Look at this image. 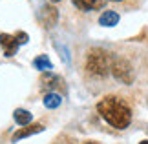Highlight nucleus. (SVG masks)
<instances>
[{
    "instance_id": "f03ea898",
    "label": "nucleus",
    "mask_w": 148,
    "mask_h": 144,
    "mask_svg": "<svg viewBox=\"0 0 148 144\" xmlns=\"http://www.w3.org/2000/svg\"><path fill=\"white\" fill-rule=\"evenodd\" d=\"M112 68V60L104 49H92L86 59V70L95 77H106Z\"/></svg>"
},
{
    "instance_id": "4468645a",
    "label": "nucleus",
    "mask_w": 148,
    "mask_h": 144,
    "mask_svg": "<svg viewBox=\"0 0 148 144\" xmlns=\"http://www.w3.org/2000/svg\"><path fill=\"white\" fill-rule=\"evenodd\" d=\"M139 144H148V141H141V142H139Z\"/></svg>"
},
{
    "instance_id": "2eb2a0df",
    "label": "nucleus",
    "mask_w": 148,
    "mask_h": 144,
    "mask_svg": "<svg viewBox=\"0 0 148 144\" xmlns=\"http://www.w3.org/2000/svg\"><path fill=\"white\" fill-rule=\"evenodd\" d=\"M86 144H95V142H86Z\"/></svg>"
},
{
    "instance_id": "39448f33",
    "label": "nucleus",
    "mask_w": 148,
    "mask_h": 144,
    "mask_svg": "<svg viewBox=\"0 0 148 144\" xmlns=\"http://www.w3.org/2000/svg\"><path fill=\"white\" fill-rule=\"evenodd\" d=\"M0 46H2L5 57H13L16 53V49H18V42L15 40L13 35H8V33H2V35H0Z\"/></svg>"
},
{
    "instance_id": "9b49d317",
    "label": "nucleus",
    "mask_w": 148,
    "mask_h": 144,
    "mask_svg": "<svg viewBox=\"0 0 148 144\" xmlns=\"http://www.w3.org/2000/svg\"><path fill=\"white\" fill-rule=\"evenodd\" d=\"M60 102H62V99H60V95L59 93H49L44 97V106L46 108H49V109H55V108H59L60 106Z\"/></svg>"
},
{
    "instance_id": "9d476101",
    "label": "nucleus",
    "mask_w": 148,
    "mask_h": 144,
    "mask_svg": "<svg viewBox=\"0 0 148 144\" xmlns=\"http://www.w3.org/2000/svg\"><path fill=\"white\" fill-rule=\"evenodd\" d=\"M33 66H35L37 70H40V71H49V70H53V64H51V60L48 59L46 55L37 57V59L33 60Z\"/></svg>"
},
{
    "instance_id": "423d86ee",
    "label": "nucleus",
    "mask_w": 148,
    "mask_h": 144,
    "mask_svg": "<svg viewBox=\"0 0 148 144\" xmlns=\"http://www.w3.org/2000/svg\"><path fill=\"white\" fill-rule=\"evenodd\" d=\"M44 130L42 124H27L26 128H20L18 131H15L13 133V141H20L24 139V137H29V135H35V133H40V131Z\"/></svg>"
},
{
    "instance_id": "1a4fd4ad",
    "label": "nucleus",
    "mask_w": 148,
    "mask_h": 144,
    "mask_svg": "<svg viewBox=\"0 0 148 144\" xmlns=\"http://www.w3.org/2000/svg\"><path fill=\"white\" fill-rule=\"evenodd\" d=\"M13 119H15V122H16V124H20V126H27V124L31 122L33 115L27 111V109H15Z\"/></svg>"
},
{
    "instance_id": "7ed1b4c3",
    "label": "nucleus",
    "mask_w": 148,
    "mask_h": 144,
    "mask_svg": "<svg viewBox=\"0 0 148 144\" xmlns=\"http://www.w3.org/2000/svg\"><path fill=\"white\" fill-rule=\"evenodd\" d=\"M110 71L119 82H123V84L134 82V70H132V66H130V62L126 59H115L112 62Z\"/></svg>"
},
{
    "instance_id": "20e7f679",
    "label": "nucleus",
    "mask_w": 148,
    "mask_h": 144,
    "mask_svg": "<svg viewBox=\"0 0 148 144\" xmlns=\"http://www.w3.org/2000/svg\"><path fill=\"white\" fill-rule=\"evenodd\" d=\"M38 18H40V24L44 27H53L57 24V18H59V13H57V9L53 5H44L40 9V15H38Z\"/></svg>"
},
{
    "instance_id": "6e6552de",
    "label": "nucleus",
    "mask_w": 148,
    "mask_h": 144,
    "mask_svg": "<svg viewBox=\"0 0 148 144\" xmlns=\"http://www.w3.org/2000/svg\"><path fill=\"white\" fill-rule=\"evenodd\" d=\"M99 24L104 26V27H113L119 24V15L115 11H104L101 16H99Z\"/></svg>"
},
{
    "instance_id": "ddd939ff",
    "label": "nucleus",
    "mask_w": 148,
    "mask_h": 144,
    "mask_svg": "<svg viewBox=\"0 0 148 144\" xmlns=\"http://www.w3.org/2000/svg\"><path fill=\"white\" fill-rule=\"evenodd\" d=\"M27 38H29V37H27V33H24V31H18V33L15 35V40L18 42V46H20V44H26Z\"/></svg>"
},
{
    "instance_id": "dca6fc26",
    "label": "nucleus",
    "mask_w": 148,
    "mask_h": 144,
    "mask_svg": "<svg viewBox=\"0 0 148 144\" xmlns=\"http://www.w3.org/2000/svg\"><path fill=\"white\" fill-rule=\"evenodd\" d=\"M51 2H59V0H51Z\"/></svg>"
},
{
    "instance_id": "f3484780",
    "label": "nucleus",
    "mask_w": 148,
    "mask_h": 144,
    "mask_svg": "<svg viewBox=\"0 0 148 144\" xmlns=\"http://www.w3.org/2000/svg\"><path fill=\"white\" fill-rule=\"evenodd\" d=\"M113 2H121V0H113Z\"/></svg>"
},
{
    "instance_id": "f8f14e48",
    "label": "nucleus",
    "mask_w": 148,
    "mask_h": 144,
    "mask_svg": "<svg viewBox=\"0 0 148 144\" xmlns=\"http://www.w3.org/2000/svg\"><path fill=\"white\" fill-rule=\"evenodd\" d=\"M42 82H44V86H48V88H57V86L62 84V80H60V77H57L53 73H46L42 77Z\"/></svg>"
},
{
    "instance_id": "0eeeda50",
    "label": "nucleus",
    "mask_w": 148,
    "mask_h": 144,
    "mask_svg": "<svg viewBox=\"0 0 148 144\" xmlns=\"http://www.w3.org/2000/svg\"><path fill=\"white\" fill-rule=\"evenodd\" d=\"M73 5L79 8L81 11H93V9H99L104 5L106 0H71Z\"/></svg>"
},
{
    "instance_id": "f257e3e1",
    "label": "nucleus",
    "mask_w": 148,
    "mask_h": 144,
    "mask_svg": "<svg viewBox=\"0 0 148 144\" xmlns=\"http://www.w3.org/2000/svg\"><path fill=\"white\" fill-rule=\"evenodd\" d=\"M97 111L108 124L117 130L128 128L132 122V109L121 97L108 95L104 99H101V102L97 104Z\"/></svg>"
}]
</instances>
